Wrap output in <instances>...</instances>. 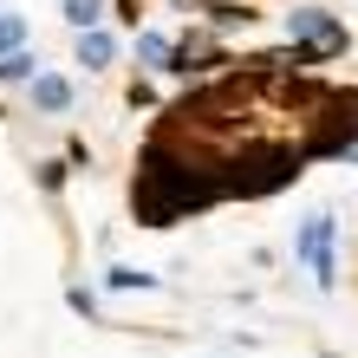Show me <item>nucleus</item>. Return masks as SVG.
Returning <instances> with one entry per match:
<instances>
[{
	"label": "nucleus",
	"mask_w": 358,
	"mask_h": 358,
	"mask_svg": "<svg viewBox=\"0 0 358 358\" xmlns=\"http://www.w3.org/2000/svg\"><path fill=\"white\" fill-rule=\"evenodd\" d=\"M293 66H313V59L300 46L228 59V72L163 104L131 182V208L143 228H170L228 196H261V189L300 176L293 170L300 157L352 137L332 124L320 131V117H358V92H332Z\"/></svg>",
	"instance_id": "1"
},
{
	"label": "nucleus",
	"mask_w": 358,
	"mask_h": 358,
	"mask_svg": "<svg viewBox=\"0 0 358 358\" xmlns=\"http://www.w3.org/2000/svg\"><path fill=\"white\" fill-rule=\"evenodd\" d=\"M215 66H228V52H222V39H215V27H182L176 33V46H170V78H189V72H215Z\"/></svg>",
	"instance_id": "2"
},
{
	"label": "nucleus",
	"mask_w": 358,
	"mask_h": 358,
	"mask_svg": "<svg viewBox=\"0 0 358 358\" xmlns=\"http://www.w3.org/2000/svg\"><path fill=\"white\" fill-rule=\"evenodd\" d=\"M72 52H78V66H85V72H111L117 52H124V39H117L111 27H92V33L72 39Z\"/></svg>",
	"instance_id": "3"
},
{
	"label": "nucleus",
	"mask_w": 358,
	"mask_h": 358,
	"mask_svg": "<svg viewBox=\"0 0 358 358\" xmlns=\"http://www.w3.org/2000/svg\"><path fill=\"white\" fill-rule=\"evenodd\" d=\"M27 98H33V111L66 117V111H72V78H66V72H39L33 85H27Z\"/></svg>",
	"instance_id": "4"
},
{
	"label": "nucleus",
	"mask_w": 358,
	"mask_h": 358,
	"mask_svg": "<svg viewBox=\"0 0 358 358\" xmlns=\"http://www.w3.org/2000/svg\"><path fill=\"white\" fill-rule=\"evenodd\" d=\"M170 46H176V33H157V27H137V33H131V52H137L150 72L170 66Z\"/></svg>",
	"instance_id": "5"
},
{
	"label": "nucleus",
	"mask_w": 358,
	"mask_h": 358,
	"mask_svg": "<svg viewBox=\"0 0 358 358\" xmlns=\"http://www.w3.org/2000/svg\"><path fill=\"white\" fill-rule=\"evenodd\" d=\"M59 13H66V27H72V33H92V27H104L111 0H59Z\"/></svg>",
	"instance_id": "6"
},
{
	"label": "nucleus",
	"mask_w": 358,
	"mask_h": 358,
	"mask_svg": "<svg viewBox=\"0 0 358 358\" xmlns=\"http://www.w3.org/2000/svg\"><path fill=\"white\" fill-rule=\"evenodd\" d=\"M27 39H33V20L0 7V59H7V52H27Z\"/></svg>",
	"instance_id": "7"
},
{
	"label": "nucleus",
	"mask_w": 358,
	"mask_h": 358,
	"mask_svg": "<svg viewBox=\"0 0 358 358\" xmlns=\"http://www.w3.org/2000/svg\"><path fill=\"white\" fill-rule=\"evenodd\" d=\"M33 78H39V59H33V46L0 59V85H33Z\"/></svg>",
	"instance_id": "8"
},
{
	"label": "nucleus",
	"mask_w": 358,
	"mask_h": 358,
	"mask_svg": "<svg viewBox=\"0 0 358 358\" xmlns=\"http://www.w3.org/2000/svg\"><path fill=\"white\" fill-rule=\"evenodd\" d=\"M111 13H117V20H124V27H131V33L143 27V0H111Z\"/></svg>",
	"instance_id": "9"
}]
</instances>
